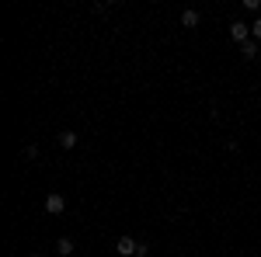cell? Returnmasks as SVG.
<instances>
[{"mask_svg": "<svg viewBox=\"0 0 261 257\" xmlns=\"http://www.w3.org/2000/svg\"><path fill=\"white\" fill-rule=\"evenodd\" d=\"M115 250L122 257H146V243H140V240H133V237H119Z\"/></svg>", "mask_w": 261, "mask_h": 257, "instance_id": "6da1fadb", "label": "cell"}, {"mask_svg": "<svg viewBox=\"0 0 261 257\" xmlns=\"http://www.w3.org/2000/svg\"><path fill=\"white\" fill-rule=\"evenodd\" d=\"M230 39L233 42H251V24H244V21H233V24H230Z\"/></svg>", "mask_w": 261, "mask_h": 257, "instance_id": "7a4b0ae2", "label": "cell"}, {"mask_svg": "<svg viewBox=\"0 0 261 257\" xmlns=\"http://www.w3.org/2000/svg\"><path fill=\"white\" fill-rule=\"evenodd\" d=\"M63 209H66V198L63 195H49L45 198V212H49V216H60Z\"/></svg>", "mask_w": 261, "mask_h": 257, "instance_id": "3957f363", "label": "cell"}, {"mask_svg": "<svg viewBox=\"0 0 261 257\" xmlns=\"http://www.w3.org/2000/svg\"><path fill=\"white\" fill-rule=\"evenodd\" d=\"M56 139H60V146H63V150H73V146H77V132H73V129H63V132H60Z\"/></svg>", "mask_w": 261, "mask_h": 257, "instance_id": "277c9868", "label": "cell"}, {"mask_svg": "<svg viewBox=\"0 0 261 257\" xmlns=\"http://www.w3.org/2000/svg\"><path fill=\"white\" fill-rule=\"evenodd\" d=\"M199 21H202L199 11H192V7H188V11H181V24H185V28H195Z\"/></svg>", "mask_w": 261, "mask_h": 257, "instance_id": "5b68a950", "label": "cell"}, {"mask_svg": "<svg viewBox=\"0 0 261 257\" xmlns=\"http://www.w3.org/2000/svg\"><path fill=\"white\" fill-rule=\"evenodd\" d=\"M56 254L70 257V254H73V240H70V237H60V240H56Z\"/></svg>", "mask_w": 261, "mask_h": 257, "instance_id": "8992f818", "label": "cell"}, {"mask_svg": "<svg viewBox=\"0 0 261 257\" xmlns=\"http://www.w3.org/2000/svg\"><path fill=\"white\" fill-rule=\"evenodd\" d=\"M241 52H244V60H254V56H258V42L251 39V42H244L241 45Z\"/></svg>", "mask_w": 261, "mask_h": 257, "instance_id": "52a82bcc", "label": "cell"}, {"mask_svg": "<svg viewBox=\"0 0 261 257\" xmlns=\"http://www.w3.org/2000/svg\"><path fill=\"white\" fill-rule=\"evenodd\" d=\"M251 35H254V42H261V18L251 24Z\"/></svg>", "mask_w": 261, "mask_h": 257, "instance_id": "ba28073f", "label": "cell"}]
</instances>
